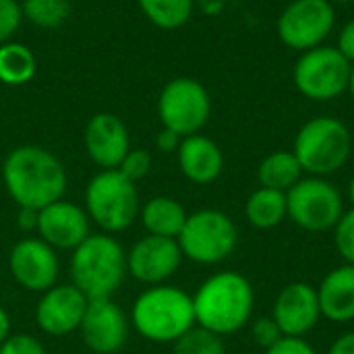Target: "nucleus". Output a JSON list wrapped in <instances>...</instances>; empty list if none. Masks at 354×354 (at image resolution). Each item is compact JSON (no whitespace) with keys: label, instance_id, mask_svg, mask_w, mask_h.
<instances>
[{"label":"nucleus","instance_id":"f257e3e1","mask_svg":"<svg viewBox=\"0 0 354 354\" xmlns=\"http://www.w3.org/2000/svg\"><path fill=\"white\" fill-rule=\"evenodd\" d=\"M2 183L19 207L39 212L64 197L68 176L52 151L39 145H19L2 162Z\"/></svg>","mask_w":354,"mask_h":354},{"label":"nucleus","instance_id":"f03ea898","mask_svg":"<svg viewBox=\"0 0 354 354\" xmlns=\"http://www.w3.org/2000/svg\"><path fill=\"white\" fill-rule=\"evenodd\" d=\"M193 307L197 326L224 338L251 322L255 290L243 274L218 272L201 282L193 295Z\"/></svg>","mask_w":354,"mask_h":354},{"label":"nucleus","instance_id":"7ed1b4c3","mask_svg":"<svg viewBox=\"0 0 354 354\" xmlns=\"http://www.w3.org/2000/svg\"><path fill=\"white\" fill-rule=\"evenodd\" d=\"M131 324L147 342L174 344L197 326L193 297L178 286H147L133 303Z\"/></svg>","mask_w":354,"mask_h":354},{"label":"nucleus","instance_id":"20e7f679","mask_svg":"<svg viewBox=\"0 0 354 354\" xmlns=\"http://www.w3.org/2000/svg\"><path fill=\"white\" fill-rule=\"evenodd\" d=\"M127 274V251L114 234H89L71 255V284L89 301L112 299Z\"/></svg>","mask_w":354,"mask_h":354},{"label":"nucleus","instance_id":"39448f33","mask_svg":"<svg viewBox=\"0 0 354 354\" xmlns=\"http://www.w3.org/2000/svg\"><path fill=\"white\" fill-rule=\"evenodd\" d=\"M292 151L309 176L326 178L348 162L353 135L340 118L317 116L299 129Z\"/></svg>","mask_w":354,"mask_h":354},{"label":"nucleus","instance_id":"423d86ee","mask_svg":"<svg viewBox=\"0 0 354 354\" xmlns=\"http://www.w3.org/2000/svg\"><path fill=\"white\" fill-rule=\"evenodd\" d=\"M137 185L118 170H100L85 189V212L106 234H118L139 218Z\"/></svg>","mask_w":354,"mask_h":354},{"label":"nucleus","instance_id":"0eeeda50","mask_svg":"<svg viewBox=\"0 0 354 354\" xmlns=\"http://www.w3.org/2000/svg\"><path fill=\"white\" fill-rule=\"evenodd\" d=\"M178 247L183 257L199 266H216L228 259L239 245V228L232 218L220 209H199L189 214Z\"/></svg>","mask_w":354,"mask_h":354},{"label":"nucleus","instance_id":"6e6552de","mask_svg":"<svg viewBox=\"0 0 354 354\" xmlns=\"http://www.w3.org/2000/svg\"><path fill=\"white\" fill-rule=\"evenodd\" d=\"M353 64L340 54L336 46H317L301 52L292 81L301 95L313 102H330L348 91Z\"/></svg>","mask_w":354,"mask_h":354},{"label":"nucleus","instance_id":"1a4fd4ad","mask_svg":"<svg viewBox=\"0 0 354 354\" xmlns=\"http://www.w3.org/2000/svg\"><path fill=\"white\" fill-rule=\"evenodd\" d=\"M288 218L307 232L334 230L344 214L340 191L324 176L301 178L286 193Z\"/></svg>","mask_w":354,"mask_h":354},{"label":"nucleus","instance_id":"9d476101","mask_svg":"<svg viewBox=\"0 0 354 354\" xmlns=\"http://www.w3.org/2000/svg\"><path fill=\"white\" fill-rule=\"evenodd\" d=\"M212 114L207 89L191 77H176L164 85L158 97V116L164 129L180 137L197 135Z\"/></svg>","mask_w":354,"mask_h":354},{"label":"nucleus","instance_id":"9b49d317","mask_svg":"<svg viewBox=\"0 0 354 354\" xmlns=\"http://www.w3.org/2000/svg\"><path fill=\"white\" fill-rule=\"evenodd\" d=\"M336 8L330 0H292L278 17V35L286 48L307 52L330 37Z\"/></svg>","mask_w":354,"mask_h":354},{"label":"nucleus","instance_id":"f8f14e48","mask_svg":"<svg viewBox=\"0 0 354 354\" xmlns=\"http://www.w3.org/2000/svg\"><path fill=\"white\" fill-rule=\"evenodd\" d=\"M8 272L21 288L41 295L58 284L60 261L56 249L39 236H25L8 253Z\"/></svg>","mask_w":354,"mask_h":354},{"label":"nucleus","instance_id":"ddd939ff","mask_svg":"<svg viewBox=\"0 0 354 354\" xmlns=\"http://www.w3.org/2000/svg\"><path fill=\"white\" fill-rule=\"evenodd\" d=\"M176 239L145 234L127 251V272L145 286L166 284L183 263Z\"/></svg>","mask_w":354,"mask_h":354},{"label":"nucleus","instance_id":"4468645a","mask_svg":"<svg viewBox=\"0 0 354 354\" xmlns=\"http://www.w3.org/2000/svg\"><path fill=\"white\" fill-rule=\"evenodd\" d=\"M131 319L112 299H95L87 303L79 336L93 354L120 353L129 340Z\"/></svg>","mask_w":354,"mask_h":354},{"label":"nucleus","instance_id":"2eb2a0df","mask_svg":"<svg viewBox=\"0 0 354 354\" xmlns=\"http://www.w3.org/2000/svg\"><path fill=\"white\" fill-rule=\"evenodd\" d=\"M89 299L73 284H54L41 292L35 305L37 328L52 338H62L79 332Z\"/></svg>","mask_w":354,"mask_h":354},{"label":"nucleus","instance_id":"dca6fc26","mask_svg":"<svg viewBox=\"0 0 354 354\" xmlns=\"http://www.w3.org/2000/svg\"><path fill=\"white\" fill-rule=\"evenodd\" d=\"M91 220L85 207L66 201L64 197L37 212V236L52 249L75 251L91 232Z\"/></svg>","mask_w":354,"mask_h":354},{"label":"nucleus","instance_id":"f3484780","mask_svg":"<svg viewBox=\"0 0 354 354\" xmlns=\"http://www.w3.org/2000/svg\"><path fill=\"white\" fill-rule=\"evenodd\" d=\"M272 317L284 336L305 338L322 319L317 288L307 282H292L284 286L276 297Z\"/></svg>","mask_w":354,"mask_h":354},{"label":"nucleus","instance_id":"a211bd4d","mask_svg":"<svg viewBox=\"0 0 354 354\" xmlns=\"http://www.w3.org/2000/svg\"><path fill=\"white\" fill-rule=\"evenodd\" d=\"M83 145L100 170H116L131 149V137L116 114L100 112L89 118L83 131Z\"/></svg>","mask_w":354,"mask_h":354},{"label":"nucleus","instance_id":"6ab92c4d","mask_svg":"<svg viewBox=\"0 0 354 354\" xmlns=\"http://www.w3.org/2000/svg\"><path fill=\"white\" fill-rule=\"evenodd\" d=\"M176 158L185 178L195 185H212L224 170V153L220 145L201 133L183 137Z\"/></svg>","mask_w":354,"mask_h":354},{"label":"nucleus","instance_id":"aec40b11","mask_svg":"<svg viewBox=\"0 0 354 354\" xmlns=\"http://www.w3.org/2000/svg\"><path fill=\"white\" fill-rule=\"evenodd\" d=\"M322 317L334 324H348L354 319V266L344 263L328 272L317 286Z\"/></svg>","mask_w":354,"mask_h":354},{"label":"nucleus","instance_id":"412c9836","mask_svg":"<svg viewBox=\"0 0 354 354\" xmlns=\"http://www.w3.org/2000/svg\"><path fill=\"white\" fill-rule=\"evenodd\" d=\"M189 214L185 205L172 197H153L145 201L139 209V220L147 234L164 236V239H178Z\"/></svg>","mask_w":354,"mask_h":354},{"label":"nucleus","instance_id":"4be33fe9","mask_svg":"<svg viewBox=\"0 0 354 354\" xmlns=\"http://www.w3.org/2000/svg\"><path fill=\"white\" fill-rule=\"evenodd\" d=\"M245 216L247 222L257 230H272L288 218V205H286V193L259 187L253 191L245 203Z\"/></svg>","mask_w":354,"mask_h":354},{"label":"nucleus","instance_id":"5701e85b","mask_svg":"<svg viewBox=\"0 0 354 354\" xmlns=\"http://www.w3.org/2000/svg\"><path fill=\"white\" fill-rule=\"evenodd\" d=\"M303 174L305 170L301 162L297 160L295 151H286V149L266 156L257 168L259 185L266 189L282 191V193H288L303 178Z\"/></svg>","mask_w":354,"mask_h":354},{"label":"nucleus","instance_id":"b1692460","mask_svg":"<svg viewBox=\"0 0 354 354\" xmlns=\"http://www.w3.org/2000/svg\"><path fill=\"white\" fill-rule=\"evenodd\" d=\"M37 71V60L33 52L17 41H6L0 46V83L17 87L33 79Z\"/></svg>","mask_w":354,"mask_h":354},{"label":"nucleus","instance_id":"393cba45","mask_svg":"<svg viewBox=\"0 0 354 354\" xmlns=\"http://www.w3.org/2000/svg\"><path fill=\"white\" fill-rule=\"evenodd\" d=\"M141 12L160 29L183 27L195 8V0H137Z\"/></svg>","mask_w":354,"mask_h":354},{"label":"nucleus","instance_id":"a878e982","mask_svg":"<svg viewBox=\"0 0 354 354\" xmlns=\"http://www.w3.org/2000/svg\"><path fill=\"white\" fill-rule=\"evenodd\" d=\"M23 17L31 21L37 27H58L62 25L71 15V2L68 0H25L21 4Z\"/></svg>","mask_w":354,"mask_h":354},{"label":"nucleus","instance_id":"bb28decb","mask_svg":"<svg viewBox=\"0 0 354 354\" xmlns=\"http://www.w3.org/2000/svg\"><path fill=\"white\" fill-rule=\"evenodd\" d=\"M172 354H226L222 336L195 326L172 344Z\"/></svg>","mask_w":354,"mask_h":354},{"label":"nucleus","instance_id":"cd10ccee","mask_svg":"<svg viewBox=\"0 0 354 354\" xmlns=\"http://www.w3.org/2000/svg\"><path fill=\"white\" fill-rule=\"evenodd\" d=\"M334 243L346 263L354 266V207L344 209L342 218L334 226Z\"/></svg>","mask_w":354,"mask_h":354},{"label":"nucleus","instance_id":"c85d7f7f","mask_svg":"<svg viewBox=\"0 0 354 354\" xmlns=\"http://www.w3.org/2000/svg\"><path fill=\"white\" fill-rule=\"evenodd\" d=\"M116 170L137 185L141 178H145L149 174V170H151V156H149L147 149L131 147L129 153L122 158V162H120V166Z\"/></svg>","mask_w":354,"mask_h":354},{"label":"nucleus","instance_id":"c756f323","mask_svg":"<svg viewBox=\"0 0 354 354\" xmlns=\"http://www.w3.org/2000/svg\"><path fill=\"white\" fill-rule=\"evenodd\" d=\"M251 334H253V340L257 346H261L263 351L272 348L276 342H280L284 338L280 326L274 322L272 315H266V317H259L253 322V328H251Z\"/></svg>","mask_w":354,"mask_h":354},{"label":"nucleus","instance_id":"7c9ffc66","mask_svg":"<svg viewBox=\"0 0 354 354\" xmlns=\"http://www.w3.org/2000/svg\"><path fill=\"white\" fill-rule=\"evenodd\" d=\"M21 19L23 10L17 0H0V46L15 35L21 25Z\"/></svg>","mask_w":354,"mask_h":354},{"label":"nucleus","instance_id":"2f4dec72","mask_svg":"<svg viewBox=\"0 0 354 354\" xmlns=\"http://www.w3.org/2000/svg\"><path fill=\"white\" fill-rule=\"evenodd\" d=\"M0 354H48L44 344L31 334H10L0 346Z\"/></svg>","mask_w":354,"mask_h":354},{"label":"nucleus","instance_id":"473e14b6","mask_svg":"<svg viewBox=\"0 0 354 354\" xmlns=\"http://www.w3.org/2000/svg\"><path fill=\"white\" fill-rule=\"evenodd\" d=\"M266 354H317V351L305 338L284 336L280 342H276L272 348H268Z\"/></svg>","mask_w":354,"mask_h":354},{"label":"nucleus","instance_id":"72a5a7b5","mask_svg":"<svg viewBox=\"0 0 354 354\" xmlns=\"http://www.w3.org/2000/svg\"><path fill=\"white\" fill-rule=\"evenodd\" d=\"M340 54L354 64V19H351L342 29H340V35H338V46Z\"/></svg>","mask_w":354,"mask_h":354},{"label":"nucleus","instance_id":"f704fd0d","mask_svg":"<svg viewBox=\"0 0 354 354\" xmlns=\"http://www.w3.org/2000/svg\"><path fill=\"white\" fill-rule=\"evenodd\" d=\"M180 141H183V137H180L178 133H174V131H170V129H164V127H162V131H160L158 137H156L158 149H160V151H166V153L178 151Z\"/></svg>","mask_w":354,"mask_h":354},{"label":"nucleus","instance_id":"c9c22d12","mask_svg":"<svg viewBox=\"0 0 354 354\" xmlns=\"http://www.w3.org/2000/svg\"><path fill=\"white\" fill-rule=\"evenodd\" d=\"M17 226L21 232L29 234V232H35L37 228V209H29V207H19V214H17Z\"/></svg>","mask_w":354,"mask_h":354},{"label":"nucleus","instance_id":"e433bc0d","mask_svg":"<svg viewBox=\"0 0 354 354\" xmlns=\"http://www.w3.org/2000/svg\"><path fill=\"white\" fill-rule=\"evenodd\" d=\"M328 354H354V330L338 336L334 344L330 346Z\"/></svg>","mask_w":354,"mask_h":354},{"label":"nucleus","instance_id":"4c0bfd02","mask_svg":"<svg viewBox=\"0 0 354 354\" xmlns=\"http://www.w3.org/2000/svg\"><path fill=\"white\" fill-rule=\"evenodd\" d=\"M12 332H10V317H8V313L0 307V346L4 344V340L10 336Z\"/></svg>","mask_w":354,"mask_h":354},{"label":"nucleus","instance_id":"58836bf2","mask_svg":"<svg viewBox=\"0 0 354 354\" xmlns=\"http://www.w3.org/2000/svg\"><path fill=\"white\" fill-rule=\"evenodd\" d=\"M348 201H351V205L354 207V176L351 178V183H348Z\"/></svg>","mask_w":354,"mask_h":354},{"label":"nucleus","instance_id":"ea45409f","mask_svg":"<svg viewBox=\"0 0 354 354\" xmlns=\"http://www.w3.org/2000/svg\"><path fill=\"white\" fill-rule=\"evenodd\" d=\"M348 91H351V95H353V100H354V64H353V68H351V81H348Z\"/></svg>","mask_w":354,"mask_h":354},{"label":"nucleus","instance_id":"a19ab883","mask_svg":"<svg viewBox=\"0 0 354 354\" xmlns=\"http://www.w3.org/2000/svg\"><path fill=\"white\" fill-rule=\"evenodd\" d=\"M332 4H354V0H330Z\"/></svg>","mask_w":354,"mask_h":354}]
</instances>
